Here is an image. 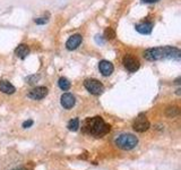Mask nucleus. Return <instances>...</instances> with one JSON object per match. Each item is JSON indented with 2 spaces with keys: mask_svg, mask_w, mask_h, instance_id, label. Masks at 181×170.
<instances>
[{
  "mask_svg": "<svg viewBox=\"0 0 181 170\" xmlns=\"http://www.w3.org/2000/svg\"><path fill=\"white\" fill-rule=\"evenodd\" d=\"M84 86H85V89L91 94H94V95H100L104 91L103 84L100 81H98V80H94V78H87V80H85Z\"/></svg>",
  "mask_w": 181,
  "mask_h": 170,
  "instance_id": "4",
  "label": "nucleus"
},
{
  "mask_svg": "<svg viewBox=\"0 0 181 170\" xmlns=\"http://www.w3.org/2000/svg\"><path fill=\"white\" fill-rule=\"evenodd\" d=\"M67 127H68V129L71 131H78V128H79V119H78V118H74V119L69 120Z\"/></svg>",
  "mask_w": 181,
  "mask_h": 170,
  "instance_id": "14",
  "label": "nucleus"
},
{
  "mask_svg": "<svg viewBox=\"0 0 181 170\" xmlns=\"http://www.w3.org/2000/svg\"><path fill=\"white\" fill-rule=\"evenodd\" d=\"M111 129V126L102 119L101 117H93L87 118L83 124V131L89 135H93L95 137H102L108 134Z\"/></svg>",
  "mask_w": 181,
  "mask_h": 170,
  "instance_id": "2",
  "label": "nucleus"
},
{
  "mask_svg": "<svg viewBox=\"0 0 181 170\" xmlns=\"http://www.w3.org/2000/svg\"><path fill=\"white\" fill-rule=\"evenodd\" d=\"M32 125H33V120H28V121L23 122V127H24V128H28V127H31Z\"/></svg>",
  "mask_w": 181,
  "mask_h": 170,
  "instance_id": "20",
  "label": "nucleus"
},
{
  "mask_svg": "<svg viewBox=\"0 0 181 170\" xmlns=\"http://www.w3.org/2000/svg\"><path fill=\"white\" fill-rule=\"evenodd\" d=\"M114 36H116V32H114L111 27H108L107 30L104 31V38H105L107 40L114 39Z\"/></svg>",
  "mask_w": 181,
  "mask_h": 170,
  "instance_id": "16",
  "label": "nucleus"
},
{
  "mask_svg": "<svg viewBox=\"0 0 181 170\" xmlns=\"http://www.w3.org/2000/svg\"><path fill=\"white\" fill-rule=\"evenodd\" d=\"M28 54H30V48H28L26 44H19L17 48L15 49V54L18 58H21V59L26 58Z\"/></svg>",
  "mask_w": 181,
  "mask_h": 170,
  "instance_id": "13",
  "label": "nucleus"
},
{
  "mask_svg": "<svg viewBox=\"0 0 181 170\" xmlns=\"http://www.w3.org/2000/svg\"><path fill=\"white\" fill-rule=\"evenodd\" d=\"M82 41H83V36L80 34H74V35H71L69 38L68 41L66 42V48L70 51L75 50V49H77L79 47Z\"/></svg>",
  "mask_w": 181,
  "mask_h": 170,
  "instance_id": "8",
  "label": "nucleus"
},
{
  "mask_svg": "<svg viewBox=\"0 0 181 170\" xmlns=\"http://www.w3.org/2000/svg\"><path fill=\"white\" fill-rule=\"evenodd\" d=\"M114 144L119 149L128 151V150H133L134 147H136V145L138 144V138L133 134H121L116 137Z\"/></svg>",
  "mask_w": 181,
  "mask_h": 170,
  "instance_id": "3",
  "label": "nucleus"
},
{
  "mask_svg": "<svg viewBox=\"0 0 181 170\" xmlns=\"http://www.w3.org/2000/svg\"><path fill=\"white\" fill-rule=\"evenodd\" d=\"M98 69H100V72L103 76H110L111 74L113 73V65L110 63V61H108V60H101L100 64H98Z\"/></svg>",
  "mask_w": 181,
  "mask_h": 170,
  "instance_id": "10",
  "label": "nucleus"
},
{
  "mask_svg": "<svg viewBox=\"0 0 181 170\" xmlns=\"http://www.w3.org/2000/svg\"><path fill=\"white\" fill-rule=\"evenodd\" d=\"M133 127H134L135 131H138V133H144V131H146L149 128V121L144 113H140L139 116L136 118V120L134 121Z\"/></svg>",
  "mask_w": 181,
  "mask_h": 170,
  "instance_id": "6",
  "label": "nucleus"
},
{
  "mask_svg": "<svg viewBox=\"0 0 181 170\" xmlns=\"http://www.w3.org/2000/svg\"><path fill=\"white\" fill-rule=\"evenodd\" d=\"M166 115L168 117H174L177 115H179V109L177 107H172V108H169L168 111H166Z\"/></svg>",
  "mask_w": 181,
  "mask_h": 170,
  "instance_id": "17",
  "label": "nucleus"
},
{
  "mask_svg": "<svg viewBox=\"0 0 181 170\" xmlns=\"http://www.w3.org/2000/svg\"><path fill=\"white\" fill-rule=\"evenodd\" d=\"M48 93H49V91H48V89L45 86H38L35 89H33L27 94V96L32 99V100H42V99L48 95Z\"/></svg>",
  "mask_w": 181,
  "mask_h": 170,
  "instance_id": "7",
  "label": "nucleus"
},
{
  "mask_svg": "<svg viewBox=\"0 0 181 170\" xmlns=\"http://www.w3.org/2000/svg\"><path fill=\"white\" fill-rule=\"evenodd\" d=\"M143 3H158L160 0H142Z\"/></svg>",
  "mask_w": 181,
  "mask_h": 170,
  "instance_id": "21",
  "label": "nucleus"
},
{
  "mask_svg": "<svg viewBox=\"0 0 181 170\" xmlns=\"http://www.w3.org/2000/svg\"><path fill=\"white\" fill-rule=\"evenodd\" d=\"M48 21H49V18L47 17H40V18H36L35 19V23L39 25H43L45 24V23H48Z\"/></svg>",
  "mask_w": 181,
  "mask_h": 170,
  "instance_id": "19",
  "label": "nucleus"
},
{
  "mask_svg": "<svg viewBox=\"0 0 181 170\" xmlns=\"http://www.w3.org/2000/svg\"><path fill=\"white\" fill-rule=\"evenodd\" d=\"M60 103L65 109H71L76 103V99L71 93H63L60 98Z\"/></svg>",
  "mask_w": 181,
  "mask_h": 170,
  "instance_id": "9",
  "label": "nucleus"
},
{
  "mask_svg": "<svg viewBox=\"0 0 181 170\" xmlns=\"http://www.w3.org/2000/svg\"><path fill=\"white\" fill-rule=\"evenodd\" d=\"M58 85H59V87L63 91H68L69 89H70V86H71V84H70V82L67 80V78H65V77H61L59 80V82H58Z\"/></svg>",
  "mask_w": 181,
  "mask_h": 170,
  "instance_id": "15",
  "label": "nucleus"
},
{
  "mask_svg": "<svg viewBox=\"0 0 181 170\" xmlns=\"http://www.w3.org/2000/svg\"><path fill=\"white\" fill-rule=\"evenodd\" d=\"M13 170H27V169L24 167H18V168H15V169H13Z\"/></svg>",
  "mask_w": 181,
  "mask_h": 170,
  "instance_id": "22",
  "label": "nucleus"
},
{
  "mask_svg": "<svg viewBox=\"0 0 181 170\" xmlns=\"http://www.w3.org/2000/svg\"><path fill=\"white\" fill-rule=\"evenodd\" d=\"M136 31L139 32L140 34H149L153 30V23L152 22H144V23H139L137 24L136 26Z\"/></svg>",
  "mask_w": 181,
  "mask_h": 170,
  "instance_id": "11",
  "label": "nucleus"
},
{
  "mask_svg": "<svg viewBox=\"0 0 181 170\" xmlns=\"http://www.w3.org/2000/svg\"><path fill=\"white\" fill-rule=\"evenodd\" d=\"M122 64L125 66V68L127 69L129 73H135L136 70L139 69V60L137 59L136 57H134L133 54H126L122 59Z\"/></svg>",
  "mask_w": 181,
  "mask_h": 170,
  "instance_id": "5",
  "label": "nucleus"
},
{
  "mask_svg": "<svg viewBox=\"0 0 181 170\" xmlns=\"http://www.w3.org/2000/svg\"><path fill=\"white\" fill-rule=\"evenodd\" d=\"M181 51L174 47H158V48H151L144 52V58L149 61H156L162 59H180Z\"/></svg>",
  "mask_w": 181,
  "mask_h": 170,
  "instance_id": "1",
  "label": "nucleus"
},
{
  "mask_svg": "<svg viewBox=\"0 0 181 170\" xmlns=\"http://www.w3.org/2000/svg\"><path fill=\"white\" fill-rule=\"evenodd\" d=\"M40 80V75H32V76H28L26 78V81L28 84H34L36 81H39Z\"/></svg>",
  "mask_w": 181,
  "mask_h": 170,
  "instance_id": "18",
  "label": "nucleus"
},
{
  "mask_svg": "<svg viewBox=\"0 0 181 170\" xmlns=\"http://www.w3.org/2000/svg\"><path fill=\"white\" fill-rule=\"evenodd\" d=\"M0 91L6 94H13L16 91V89L8 81H0Z\"/></svg>",
  "mask_w": 181,
  "mask_h": 170,
  "instance_id": "12",
  "label": "nucleus"
}]
</instances>
